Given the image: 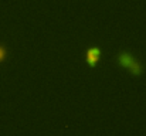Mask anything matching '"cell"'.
Returning a JSON list of instances; mask_svg holds the SVG:
<instances>
[{"mask_svg": "<svg viewBox=\"0 0 146 136\" xmlns=\"http://www.w3.org/2000/svg\"><path fill=\"white\" fill-rule=\"evenodd\" d=\"M116 62H118V65L126 68V70H128L132 75H135V77L142 75L143 71H145L143 64H142L139 60H136V58H135L131 52H128V51L119 52V54L116 55Z\"/></svg>", "mask_w": 146, "mask_h": 136, "instance_id": "obj_1", "label": "cell"}, {"mask_svg": "<svg viewBox=\"0 0 146 136\" xmlns=\"http://www.w3.org/2000/svg\"><path fill=\"white\" fill-rule=\"evenodd\" d=\"M101 54H102V51H101L99 47H90L85 51V61H87V64L91 65V67H95L98 62L101 61Z\"/></svg>", "mask_w": 146, "mask_h": 136, "instance_id": "obj_2", "label": "cell"}, {"mask_svg": "<svg viewBox=\"0 0 146 136\" xmlns=\"http://www.w3.org/2000/svg\"><path fill=\"white\" fill-rule=\"evenodd\" d=\"M7 54H9V50L4 44H0V62H3L6 58H7Z\"/></svg>", "mask_w": 146, "mask_h": 136, "instance_id": "obj_3", "label": "cell"}]
</instances>
